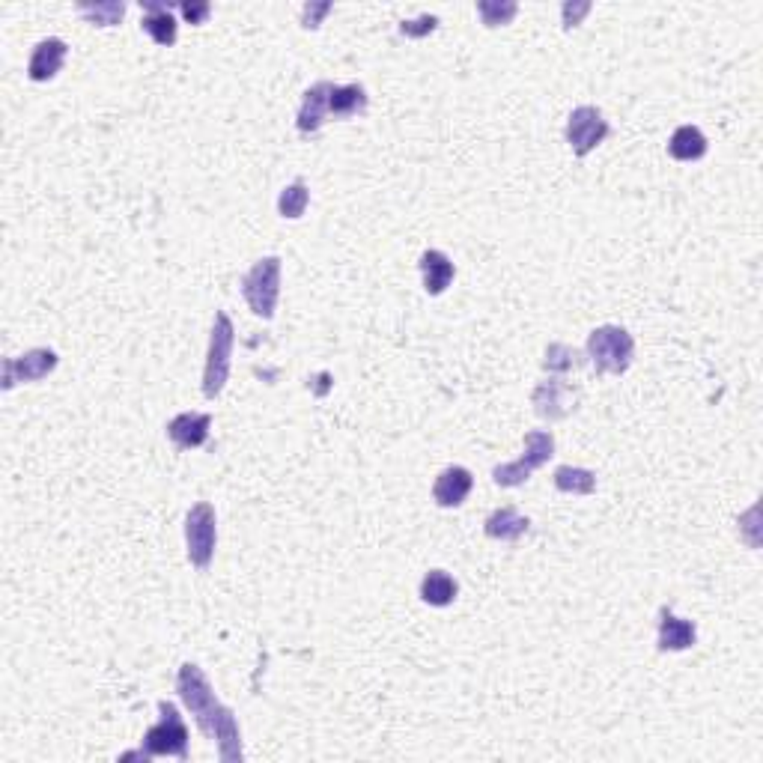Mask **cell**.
Wrapping results in <instances>:
<instances>
[{"label": "cell", "instance_id": "5bb4252c", "mask_svg": "<svg viewBox=\"0 0 763 763\" xmlns=\"http://www.w3.org/2000/svg\"><path fill=\"white\" fill-rule=\"evenodd\" d=\"M528 528H531L528 516H522L516 507H498V510H492V513L486 516V522H483L486 537L501 540V543H516V540H522V537L528 534Z\"/></svg>", "mask_w": 763, "mask_h": 763}, {"label": "cell", "instance_id": "7c38bea8", "mask_svg": "<svg viewBox=\"0 0 763 763\" xmlns=\"http://www.w3.org/2000/svg\"><path fill=\"white\" fill-rule=\"evenodd\" d=\"M66 54H69V45H66L63 39H57V36L42 39V42L33 48L30 66H27L30 81H39V84H42V81H51V78L63 69Z\"/></svg>", "mask_w": 763, "mask_h": 763}, {"label": "cell", "instance_id": "6da1fadb", "mask_svg": "<svg viewBox=\"0 0 763 763\" xmlns=\"http://www.w3.org/2000/svg\"><path fill=\"white\" fill-rule=\"evenodd\" d=\"M176 692L179 698L185 701V707L191 710L197 728L218 746V758L224 763H239L245 758L242 752V731H239V722L233 716L230 707H224L206 674L194 665V662H185L176 674Z\"/></svg>", "mask_w": 763, "mask_h": 763}, {"label": "cell", "instance_id": "484cf974", "mask_svg": "<svg viewBox=\"0 0 763 763\" xmlns=\"http://www.w3.org/2000/svg\"><path fill=\"white\" fill-rule=\"evenodd\" d=\"M307 203H310V191H307L305 182H293L290 188H284L281 191V197H278V212L284 215V218H302L307 209Z\"/></svg>", "mask_w": 763, "mask_h": 763}, {"label": "cell", "instance_id": "f1b7e54d", "mask_svg": "<svg viewBox=\"0 0 763 763\" xmlns=\"http://www.w3.org/2000/svg\"><path fill=\"white\" fill-rule=\"evenodd\" d=\"M179 12H182V18H185L188 24H203V21L209 18L212 6L203 3V0H200V3H188V0H185V3L179 6Z\"/></svg>", "mask_w": 763, "mask_h": 763}, {"label": "cell", "instance_id": "f546056e", "mask_svg": "<svg viewBox=\"0 0 763 763\" xmlns=\"http://www.w3.org/2000/svg\"><path fill=\"white\" fill-rule=\"evenodd\" d=\"M328 12H331V3H307L305 9H302V24H305L307 30H313V27L322 24V18Z\"/></svg>", "mask_w": 763, "mask_h": 763}, {"label": "cell", "instance_id": "3957f363", "mask_svg": "<svg viewBox=\"0 0 763 763\" xmlns=\"http://www.w3.org/2000/svg\"><path fill=\"white\" fill-rule=\"evenodd\" d=\"M233 343H236V328L230 316L221 310L215 313L212 334H209V352H206V370H203V394L215 400L230 376V358H233Z\"/></svg>", "mask_w": 763, "mask_h": 763}, {"label": "cell", "instance_id": "8fae6325", "mask_svg": "<svg viewBox=\"0 0 763 763\" xmlns=\"http://www.w3.org/2000/svg\"><path fill=\"white\" fill-rule=\"evenodd\" d=\"M209 427H212V418H209V415L182 412V415H176V418L167 424V439H170L179 451H191V448L206 445Z\"/></svg>", "mask_w": 763, "mask_h": 763}, {"label": "cell", "instance_id": "603a6c76", "mask_svg": "<svg viewBox=\"0 0 763 763\" xmlns=\"http://www.w3.org/2000/svg\"><path fill=\"white\" fill-rule=\"evenodd\" d=\"M78 12H81L87 21L99 24V27H114V24L123 21L126 3H120V0H108V3H78Z\"/></svg>", "mask_w": 763, "mask_h": 763}, {"label": "cell", "instance_id": "277c9868", "mask_svg": "<svg viewBox=\"0 0 763 763\" xmlns=\"http://www.w3.org/2000/svg\"><path fill=\"white\" fill-rule=\"evenodd\" d=\"M635 355V340L620 325H600L588 334V358L600 373H626Z\"/></svg>", "mask_w": 763, "mask_h": 763}, {"label": "cell", "instance_id": "4fadbf2b", "mask_svg": "<svg viewBox=\"0 0 763 763\" xmlns=\"http://www.w3.org/2000/svg\"><path fill=\"white\" fill-rule=\"evenodd\" d=\"M471 486H474L471 471H468V468H462V465H451V468H445V471L436 477L433 498H436V504H439V507H459V504L468 498Z\"/></svg>", "mask_w": 763, "mask_h": 763}, {"label": "cell", "instance_id": "9c48e42d", "mask_svg": "<svg viewBox=\"0 0 763 763\" xmlns=\"http://www.w3.org/2000/svg\"><path fill=\"white\" fill-rule=\"evenodd\" d=\"M57 367V352L51 349H30L18 358L3 361V391L15 388L18 382H39Z\"/></svg>", "mask_w": 763, "mask_h": 763}, {"label": "cell", "instance_id": "7402d4cb", "mask_svg": "<svg viewBox=\"0 0 763 763\" xmlns=\"http://www.w3.org/2000/svg\"><path fill=\"white\" fill-rule=\"evenodd\" d=\"M555 486L567 495H591L597 489V474L576 465H561L555 471Z\"/></svg>", "mask_w": 763, "mask_h": 763}, {"label": "cell", "instance_id": "52a82bcc", "mask_svg": "<svg viewBox=\"0 0 763 763\" xmlns=\"http://www.w3.org/2000/svg\"><path fill=\"white\" fill-rule=\"evenodd\" d=\"M215 543H218V522H215V510L212 504L200 501L188 510L185 516V546H188V561L197 570H206L212 564L215 555Z\"/></svg>", "mask_w": 763, "mask_h": 763}, {"label": "cell", "instance_id": "4316f807", "mask_svg": "<svg viewBox=\"0 0 763 763\" xmlns=\"http://www.w3.org/2000/svg\"><path fill=\"white\" fill-rule=\"evenodd\" d=\"M436 27H439V18H436V15H421V18H415V21H400V33L409 36V39H424V36H430Z\"/></svg>", "mask_w": 763, "mask_h": 763}, {"label": "cell", "instance_id": "2e32d148", "mask_svg": "<svg viewBox=\"0 0 763 763\" xmlns=\"http://www.w3.org/2000/svg\"><path fill=\"white\" fill-rule=\"evenodd\" d=\"M421 272H424V290L430 296H442L451 284H454V263L445 251H424L421 254Z\"/></svg>", "mask_w": 763, "mask_h": 763}, {"label": "cell", "instance_id": "ac0fdd59", "mask_svg": "<svg viewBox=\"0 0 763 763\" xmlns=\"http://www.w3.org/2000/svg\"><path fill=\"white\" fill-rule=\"evenodd\" d=\"M370 105L367 99V90L361 84H346V87H331V96H328V114L334 120H346V117H358L364 114Z\"/></svg>", "mask_w": 763, "mask_h": 763}, {"label": "cell", "instance_id": "83f0119b", "mask_svg": "<svg viewBox=\"0 0 763 763\" xmlns=\"http://www.w3.org/2000/svg\"><path fill=\"white\" fill-rule=\"evenodd\" d=\"M591 12V3L588 0H582V3H564L561 6V15H564V27L570 30V27H576V24H582V18Z\"/></svg>", "mask_w": 763, "mask_h": 763}, {"label": "cell", "instance_id": "cb8c5ba5", "mask_svg": "<svg viewBox=\"0 0 763 763\" xmlns=\"http://www.w3.org/2000/svg\"><path fill=\"white\" fill-rule=\"evenodd\" d=\"M579 364H582V355H579L573 346H567V343H549L546 358H543V367H546L549 373L564 376V373L576 370Z\"/></svg>", "mask_w": 763, "mask_h": 763}, {"label": "cell", "instance_id": "7a4b0ae2", "mask_svg": "<svg viewBox=\"0 0 763 763\" xmlns=\"http://www.w3.org/2000/svg\"><path fill=\"white\" fill-rule=\"evenodd\" d=\"M161 719L147 731L138 752L126 758H188V728L179 716V710L170 701H158Z\"/></svg>", "mask_w": 763, "mask_h": 763}, {"label": "cell", "instance_id": "ffe728a7", "mask_svg": "<svg viewBox=\"0 0 763 763\" xmlns=\"http://www.w3.org/2000/svg\"><path fill=\"white\" fill-rule=\"evenodd\" d=\"M668 153L677 161H698L707 155V138L698 126H680L668 141Z\"/></svg>", "mask_w": 763, "mask_h": 763}, {"label": "cell", "instance_id": "30bf717a", "mask_svg": "<svg viewBox=\"0 0 763 763\" xmlns=\"http://www.w3.org/2000/svg\"><path fill=\"white\" fill-rule=\"evenodd\" d=\"M531 403L537 409L540 418L546 421H561L567 418L573 409H576V391L570 388V382H564L561 376H549L543 379L534 394H531Z\"/></svg>", "mask_w": 763, "mask_h": 763}, {"label": "cell", "instance_id": "8992f818", "mask_svg": "<svg viewBox=\"0 0 763 763\" xmlns=\"http://www.w3.org/2000/svg\"><path fill=\"white\" fill-rule=\"evenodd\" d=\"M555 454V436L546 433V430H531L525 436V454L513 462H504L492 471V480L504 489H513V486H522L537 468H543L549 459Z\"/></svg>", "mask_w": 763, "mask_h": 763}, {"label": "cell", "instance_id": "9a60e30c", "mask_svg": "<svg viewBox=\"0 0 763 763\" xmlns=\"http://www.w3.org/2000/svg\"><path fill=\"white\" fill-rule=\"evenodd\" d=\"M331 87H334V84H328V81H316V84L307 90L305 99H302V108H299V120H296L299 132L313 135V132L322 129V123H325V117H328V96H331Z\"/></svg>", "mask_w": 763, "mask_h": 763}, {"label": "cell", "instance_id": "d4e9b609", "mask_svg": "<svg viewBox=\"0 0 763 763\" xmlns=\"http://www.w3.org/2000/svg\"><path fill=\"white\" fill-rule=\"evenodd\" d=\"M519 6L513 0H480L477 3V15L486 27H504L516 18Z\"/></svg>", "mask_w": 763, "mask_h": 763}, {"label": "cell", "instance_id": "44dd1931", "mask_svg": "<svg viewBox=\"0 0 763 763\" xmlns=\"http://www.w3.org/2000/svg\"><path fill=\"white\" fill-rule=\"evenodd\" d=\"M147 15L141 21V27L153 36L158 45H173L176 42V18L170 12V6L164 3H144Z\"/></svg>", "mask_w": 763, "mask_h": 763}, {"label": "cell", "instance_id": "5b68a950", "mask_svg": "<svg viewBox=\"0 0 763 763\" xmlns=\"http://www.w3.org/2000/svg\"><path fill=\"white\" fill-rule=\"evenodd\" d=\"M242 296L260 319H272L281 296V260L278 257L257 260L251 272L242 278Z\"/></svg>", "mask_w": 763, "mask_h": 763}, {"label": "cell", "instance_id": "ba28073f", "mask_svg": "<svg viewBox=\"0 0 763 763\" xmlns=\"http://www.w3.org/2000/svg\"><path fill=\"white\" fill-rule=\"evenodd\" d=\"M609 138V120L603 117L600 108L582 105L570 114L567 120V144L576 155L594 153L603 141Z\"/></svg>", "mask_w": 763, "mask_h": 763}, {"label": "cell", "instance_id": "e0dca14e", "mask_svg": "<svg viewBox=\"0 0 763 763\" xmlns=\"http://www.w3.org/2000/svg\"><path fill=\"white\" fill-rule=\"evenodd\" d=\"M698 632L692 620L677 617L671 609L659 611V650H689Z\"/></svg>", "mask_w": 763, "mask_h": 763}, {"label": "cell", "instance_id": "d6986e66", "mask_svg": "<svg viewBox=\"0 0 763 763\" xmlns=\"http://www.w3.org/2000/svg\"><path fill=\"white\" fill-rule=\"evenodd\" d=\"M457 582L445 570H430L421 582V600L433 609H445L457 600Z\"/></svg>", "mask_w": 763, "mask_h": 763}]
</instances>
